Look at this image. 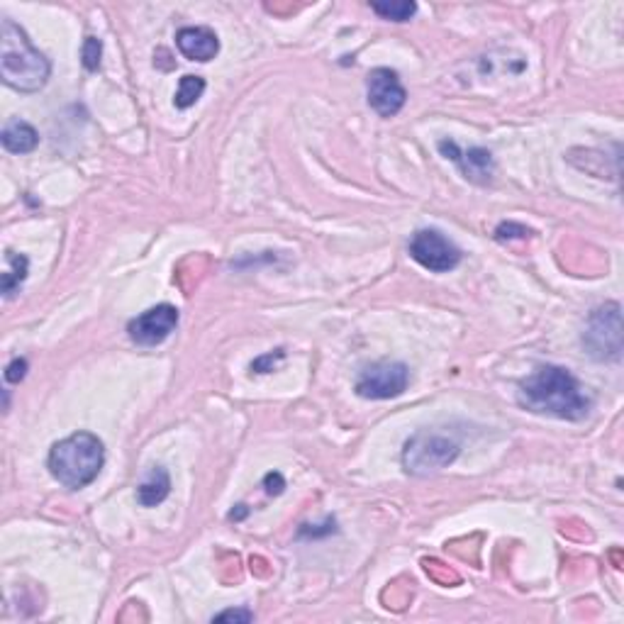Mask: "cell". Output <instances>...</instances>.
Here are the masks:
<instances>
[{"mask_svg":"<svg viewBox=\"0 0 624 624\" xmlns=\"http://www.w3.org/2000/svg\"><path fill=\"white\" fill-rule=\"evenodd\" d=\"M27 359H13L8 364V369H5V380L8 383H20V380L27 376Z\"/></svg>","mask_w":624,"mask_h":624,"instance_id":"19","label":"cell"},{"mask_svg":"<svg viewBox=\"0 0 624 624\" xmlns=\"http://www.w3.org/2000/svg\"><path fill=\"white\" fill-rule=\"evenodd\" d=\"M410 369L402 361H379L366 366L357 380V395L366 400H390L405 393Z\"/></svg>","mask_w":624,"mask_h":624,"instance_id":"6","label":"cell"},{"mask_svg":"<svg viewBox=\"0 0 624 624\" xmlns=\"http://www.w3.org/2000/svg\"><path fill=\"white\" fill-rule=\"evenodd\" d=\"M242 517H246V507L237 505V510H232L230 513V520H242Z\"/></svg>","mask_w":624,"mask_h":624,"instance_id":"23","label":"cell"},{"mask_svg":"<svg viewBox=\"0 0 624 624\" xmlns=\"http://www.w3.org/2000/svg\"><path fill=\"white\" fill-rule=\"evenodd\" d=\"M439 151L452 159L453 164L459 166L463 179L471 181V183H478V186H488L493 181V173H495V161H493V154L484 147H471V149H459V144L453 140H442L439 141Z\"/></svg>","mask_w":624,"mask_h":624,"instance_id":"10","label":"cell"},{"mask_svg":"<svg viewBox=\"0 0 624 624\" xmlns=\"http://www.w3.org/2000/svg\"><path fill=\"white\" fill-rule=\"evenodd\" d=\"M264 488H266L268 495H281L286 491V481H283L281 473H266L264 478Z\"/></svg>","mask_w":624,"mask_h":624,"instance_id":"22","label":"cell"},{"mask_svg":"<svg viewBox=\"0 0 624 624\" xmlns=\"http://www.w3.org/2000/svg\"><path fill=\"white\" fill-rule=\"evenodd\" d=\"M105 463L103 442L90 432H76L49 449L47 466L61 485L81 491L90 485Z\"/></svg>","mask_w":624,"mask_h":624,"instance_id":"3","label":"cell"},{"mask_svg":"<svg viewBox=\"0 0 624 624\" xmlns=\"http://www.w3.org/2000/svg\"><path fill=\"white\" fill-rule=\"evenodd\" d=\"M52 74V64L37 47L32 45L27 32L5 17L0 27V78L17 93H37L45 88Z\"/></svg>","mask_w":624,"mask_h":624,"instance_id":"2","label":"cell"},{"mask_svg":"<svg viewBox=\"0 0 624 624\" xmlns=\"http://www.w3.org/2000/svg\"><path fill=\"white\" fill-rule=\"evenodd\" d=\"M517 402L536 415L558 417L568 422L586 420L593 400L583 393L580 383L571 376L568 369L561 366H539L532 376L520 383Z\"/></svg>","mask_w":624,"mask_h":624,"instance_id":"1","label":"cell"},{"mask_svg":"<svg viewBox=\"0 0 624 624\" xmlns=\"http://www.w3.org/2000/svg\"><path fill=\"white\" fill-rule=\"evenodd\" d=\"M100 54H103V45H100V39L86 37L83 49H81L83 67L88 68V71H98V67H100Z\"/></svg>","mask_w":624,"mask_h":624,"instance_id":"17","label":"cell"},{"mask_svg":"<svg viewBox=\"0 0 624 624\" xmlns=\"http://www.w3.org/2000/svg\"><path fill=\"white\" fill-rule=\"evenodd\" d=\"M281 359H283V349H276V354L271 351V354H266V357H259L256 361H252V371H256V373L274 371V366L278 364Z\"/></svg>","mask_w":624,"mask_h":624,"instance_id":"20","label":"cell"},{"mask_svg":"<svg viewBox=\"0 0 624 624\" xmlns=\"http://www.w3.org/2000/svg\"><path fill=\"white\" fill-rule=\"evenodd\" d=\"M203 93H205V78H203V76L188 74L179 81V90H176L173 103H176L179 110H188L191 105H195L201 100Z\"/></svg>","mask_w":624,"mask_h":624,"instance_id":"16","label":"cell"},{"mask_svg":"<svg viewBox=\"0 0 624 624\" xmlns=\"http://www.w3.org/2000/svg\"><path fill=\"white\" fill-rule=\"evenodd\" d=\"M529 234H532V230H527L525 224L517 223H503L498 224V230H495V237H498L500 242H505V239H527Z\"/></svg>","mask_w":624,"mask_h":624,"instance_id":"18","label":"cell"},{"mask_svg":"<svg viewBox=\"0 0 624 624\" xmlns=\"http://www.w3.org/2000/svg\"><path fill=\"white\" fill-rule=\"evenodd\" d=\"M410 256L427 271L449 274L461 264V249L437 230H417L410 239Z\"/></svg>","mask_w":624,"mask_h":624,"instance_id":"7","label":"cell"},{"mask_svg":"<svg viewBox=\"0 0 624 624\" xmlns=\"http://www.w3.org/2000/svg\"><path fill=\"white\" fill-rule=\"evenodd\" d=\"M176 47L188 61H210L220 52V39L210 27H183L176 32Z\"/></svg>","mask_w":624,"mask_h":624,"instance_id":"11","label":"cell"},{"mask_svg":"<svg viewBox=\"0 0 624 624\" xmlns=\"http://www.w3.org/2000/svg\"><path fill=\"white\" fill-rule=\"evenodd\" d=\"M172 493V476L164 466H154L149 471V476L141 481V485L137 488V500L140 505L144 507H156L161 505Z\"/></svg>","mask_w":624,"mask_h":624,"instance_id":"13","label":"cell"},{"mask_svg":"<svg viewBox=\"0 0 624 624\" xmlns=\"http://www.w3.org/2000/svg\"><path fill=\"white\" fill-rule=\"evenodd\" d=\"M254 612L249 609H224L220 615L213 617V622H252Z\"/></svg>","mask_w":624,"mask_h":624,"instance_id":"21","label":"cell"},{"mask_svg":"<svg viewBox=\"0 0 624 624\" xmlns=\"http://www.w3.org/2000/svg\"><path fill=\"white\" fill-rule=\"evenodd\" d=\"M461 446L446 434L439 432H415L402 446V468L410 476L427 478L444 471L456 461Z\"/></svg>","mask_w":624,"mask_h":624,"instance_id":"4","label":"cell"},{"mask_svg":"<svg viewBox=\"0 0 624 624\" xmlns=\"http://www.w3.org/2000/svg\"><path fill=\"white\" fill-rule=\"evenodd\" d=\"M371 10L383 20L408 23L410 17H415L417 3H412V0H383V3H371Z\"/></svg>","mask_w":624,"mask_h":624,"instance_id":"15","label":"cell"},{"mask_svg":"<svg viewBox=\"0 0 624 624\" xmlns=\"http://www.w3.org/2000/svg\"><path fill=\"white\" fill-rule=\"evenodd\" d=\"M176 325H179V310L173 305L164 303L132 317L127 325V335L140 347H156L172 337Z\"/></svg>","mask_w":624,"mask_h":624,"instance_id":"8","label":"cell"},{"mask_svg":"<svg viewBox=\"0 0 624 624\" xmlns=\"http://www.w3.org/2000/svg\"><path fill=\"white\" fill-rule=\"evenodd\" d=\"M366 98L373 110L379 112L380 118H393L402 110V105L408 100V90L402 88L400 76L393 68H373L369 78H366Z\"/></svg>","mask_w":624,"mask_h":624,"instance_id":"9","label":"cell"},{"mask_svg":"<svg viewBox=\"0 0 624 624\" xmlns=\"http://www.w3.org/2000/svg\"><path fill=\"white\" fill-rule=\"evenodd\" d=\"M27 271H30V261L23 254L5 252V268H3V276H0V288H3V296L13 297L20 290V286L27 278Z\"/></svg>","mask_w":624,"mask_h":624,"instance_id":"14","label":"cell"},{"mask_svg":"<svg viewBox=\"0 0 624 624\" xmlns=\"http://www.w3.org/2000/svg\"><path fill=\"white\" fill-rule=\"evenodd\" d=\"M583 347L595 361H619L622 357V307L605 303L595 307L583 332Z\"/></svg>","mask_w":624,"mask_h":624,"instance_id":"5","label":"cell"},{"mask_svg":"<svg viewBox=\"0 0 624 624\" xmlns=\"http://www.w3.org/2000/svg\"><path fill=\"white\" fill-rule=\"evenodd\" d=\"M0 141H3V147L8 149L10 154H30L39 144V134L30 122L10 120L8 125L3 127V132H0Z\"/></svg>","mask_w":624,"mask_h":624,"instance_id":"12","label":"cell"}]
</instances>
